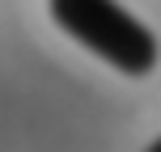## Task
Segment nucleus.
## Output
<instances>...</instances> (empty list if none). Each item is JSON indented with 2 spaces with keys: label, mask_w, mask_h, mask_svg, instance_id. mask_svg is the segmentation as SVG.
Listing matches in <instances>:
<instances>
[{
  "label": "nucleus",
  "mask_w": 161,
  "mask_h": 152,
  "mask_svg": "<svg viewBox=\"0 0 161 152\" xmlns=\"http://www.w3.org/2000/svg\"><path fill=\"white\" fill-rule=\"evenodd\" d=\"M55 25L123 76H148L161 59L157 34L119 0H47Z\"/></svg>",
  "instance_id": "1"
},
{
  "label": "nucleus",
  "mask_w": 161,
  "mask_h": 152,
  "mask_svg": "<svg viewBox=\"0 0 161 152\" xmlns=\"http://www.w3.org/2000/svg\"><path fill=\"white\" fill-rule=\"evenodd\" d=\"M144 152H161V135H157V139H153V144H148Z\"/></svg>",
  "instance_id": "2"
}]
</instances>
